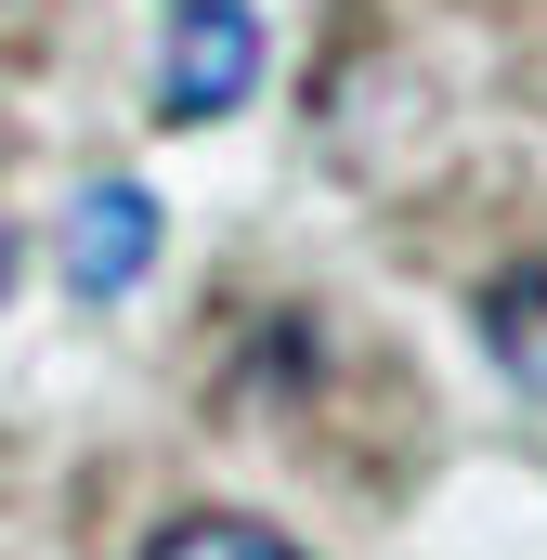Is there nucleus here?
Listing matches in <instances>:
<instances>
[{
    "instance_id": "obj_1",
    "label": "nucleus",
    "mask_w": 547,
    "mask_h": 560,
    "mask_svg": "<svg viewBox=\"0 0 547 560\" xmlns=\"http://www.w3.org/2000/svg\"><path fill=\"white\" fill-rule=\"evenodd\" d=\"M261 92V13L248 0H170V39H156V118L170 131H209Z\"/></svg>"
},
{
    "instance_id": "obj_2",
    "label": "nucleus",
    "mask_w": 547,
    "mask_h": 560,
    "mask_svg": "<svg viewBox=\"0 0 547 560\" xmlns=\"http://www.w3.org/2000/svg\"><path fill=\"white\" fill-rule=\"evenodd\" d=\"M66 275L79 300H131L156 275V196L143 183H79V209H66Z\"/></svg>"
},
{
    "instance_id": "obj_3",
    "label": "nucleus",
    "mask_w": 547,
    "mask_h": 560,
    "mask_svg": "<svg viewBox=\"0 0 547 560\" xmlns=\"http://www.w3.org/2000/svg\"><path fill=\"white\" fill-rule=\"evenodd\" d=\"M482 339H496V365H509L522 392H547V261L482 287Z\"/></svg>"
},
{
    "instance_id": "obj_4",
    "label": "nucleus",
    "mask_w": 547,
    "mask_h": 560,
    "mask_svg": "<svg viewBox=\"0 0 547 560\" xmlns=\"http://www.w3.org/2000/svg\"><path fill=\"white\" fill-rule=\"evenodd\" d=\"M143 560H300L274 522H235V509H196V522H170Z\"/></svg>"
},
{
    "instance_id": "obj_5",
    "label": "nucleus",
    "mask_w": 547,
    "mask_h": 560,
    "mask_svg": "<svg viewBox=\"0 0 547 560\" xmlns=\"http://www.w3.org/2000/svg\"><path fill=\"white\" fill-rule=\"evenodd\" d=\"M0 287H13V222H0Z\"/></svg>"
}]
</instances>
